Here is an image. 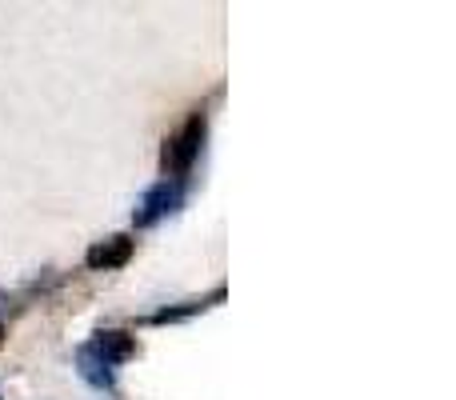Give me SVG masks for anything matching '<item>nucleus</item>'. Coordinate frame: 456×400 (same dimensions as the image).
I'll return each instance as SVG.
<instances>
[{
    "instance_id": "nucleus-7",
    "label": "nucleus",
    "mask_w": 456,
    "mask_h": 400,
    "mask_svg": "<svg viewBox=\"0 0 456 400\" xmlns=\"http://www.w3.org/2000/svg\"><path fill=\"white\" fill-rule=\"evenodd\" d=\"M0 345H4V324H0Z\"/></svg>"
},
{
    "instance_id": "nucleus-1",
    "label": "nucleus",
    "mask_w": 456,
    "mask_h": 400,
    "mask_svg": "<svg viewBox=\"0 0 456 400\" xmlns=\"http://www.w3.org/2000/svg\"><path fill=\"white\" fill-rule=\"evenodd\" d=\"M208 136V117L205 109H197L173 136H165V149H160V173L165 176H189L192 165H197L200 149H205Z\"/></svg>"
},
{
    "instance_id": "nucleus-5",
    "label": "nucleus",
    "mask_w": 456,
    "mask_h": 400,
    "mask_svg": "<svg viewBox=\"0 0 456 400\" xmlns=\"http://www.w3.org/2000/svg\"><path fill=\"white\" fill-rule=\"evenodd\" d=\"M77 364H80V377H85L93 388H101V393H112V388H117V372H112V364H104L88 345L77 353Z\"/></svg>"
},
{
    "instance_id": "nucleus-3",
    "label": "nucleus",
    "mask_w": 456,
    "mask_h": 400,
    "mask_svg": "<svg viewBox=\"0 0 456 400\" xmlns=\"http://www.w3.org/2000/svg\"><path fill=\"white\" fill-rule=\"evenodd\" d=\"M136 252V241L128 233H117V236H104V241H96L93 249L85 252V265L93 268V273H112V268H125L128 260H133Z\"/></svg>"
},
{
    "instance_id": "nucleus-6",
    "label": "nucleus",
    "mask_w": 456,
    "mask_h": 400,
    "mask_svg": "<svg viewBox=\"0 0 456 400\" xmlns=\"http://www.w3.org/2000/svg\"><path fill=\"white\" fill-rule=\"evenodd\" d=\"M216 300H224V289H213V297L205 300H189V305H176V308H160V313L149 316V324H176V321H189V316L205 313V308H213Z\"/></svg>"
},
{
    "instance_id": "nucleus-2",
    "label": "nucleus",
    "mask_w": 456,
    "mask_h": 400,
    "mask_svg": "<svg viewBox=\"0 0 456 400\" xmlns=\"http://www.w3.org/2000/svg\"><path fill=\"white\" fill-rule=\"evenodd\" d=\"M184 200H189V176H165V181H157L141 200H136L133 224L136 228H152L160 216H173V212H181Z\"/></svg>"
},
{
    "instance_id": "nucleus-4",
    "label": "nucleus",
    "mask_w": 456,
    "mask_h": 400,
    "mask_svg": "<svg viewBox=\"0 0 456 400\" xmlns=\"http://www.w3.org/2000/svg\"><path fill=\"white\" fill-rule=\"evenodd\" d=\"M88 348H93L104 364H120V361H128V356H136V337L133 332H120V329H104L88 340Z\"/></svg>"
}]
</instances>
